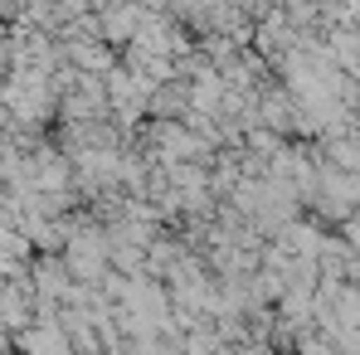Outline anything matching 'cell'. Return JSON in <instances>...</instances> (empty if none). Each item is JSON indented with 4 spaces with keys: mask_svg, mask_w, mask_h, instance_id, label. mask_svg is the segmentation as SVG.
<instances>
[{
    "mask_svg": "<svg viewBox=\"0 0 360 355\" xmlns=\"http://www.w3.org/2000/svg\"><path fill=\"white\" fill-rule=\"evenodd\" d=\"M341 243H346V248L360 258V214H351V219L341 224Z\"/></svg>",
    "mask_w": 360,
    "mask_h": 355,
    "instance_id": "obj_2",
    "label": "cell"
},
{
    "mask_svg": "<svg viewBox=\"0 0 360 355\" xmlns=\"http://www.w3.org/2000/svg\"><path fill=\"white\" fill-rule=\"evenodd\" d=\"M15 346L25 355H68V336H63L59 316H44V321H34L30 331H20Z\"/></svg>",
    "mask_w": 360,
    "mask_h": 355,
    "instance_id": "obj_1",
    "label": "cell"
}]
</instances>
